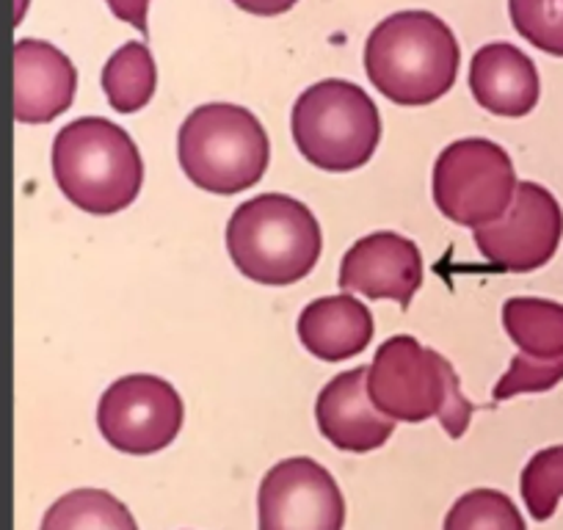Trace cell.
Masks as SVG:
<instances>
[{"instance_id": "23", "label": "cell", "mask_w": 563, "mask_h": 530, "mask_svg": "<svg viewBox=\"0 0 563 530\" xmlns=\"http://www.w3.org/2000/svg\"><path fill=\"white\" fill-rule=\"evenodd\" d=\"M106 3L119 20H124V23H130L139 31H147L150 0H106Z\"/></svg>"}, {"instance_id": "20", "label": "cell", "mask_w": 563, "mask_h": 530, "mask_svg": "<svg viewBox=\"0 0 563 530\" xmlns=\"http://www.w3.org/2000/svg\"><path fill=\"white\" fill-rule=\"evenodd\" d=\"M525 506L536 522H547L563 497V445H552L530 456L519 478Z\"/></svg>"}, {"instance_id": "15", "label": "cell", "mask_w": 563, "mask_h": 530, "mask_svg": "<svg viewBox=\"0 0 563 530\" xmlns=\"http://www.w3.org/2000/svg\"><path fill=\"white\" fill-rule=\"evenodd\" d=\"M299 340L318 360H349L371 345L373 316L351 294L323 296L301 310Z\"/></svg>"}, {"instance_id": "8", "label": "cell", "mask_w": 563, "mask_h": 530, "mask_svg": "<svg viewBox=\"0 0 563 530\" xmlns=\"http://www.w3.org/2000/svg\"><path fill=\"white\" fill-rule=\"evenodd\" d=\"M183 398L166 378L122 376L102 393L97 426L106 442L130 456H150L175 442L183 429Z\"/></svg>"}, {"instance_id": "16", "label": "cell", "mask_w": 563, "mask_h": 530, "mask_svg": "<svg viewBox=\"0 0 563 530\" xmlns=\"http://www.w3.org/2000/svg\"><path fill=\"white\" fill-rule=\"evenodd\" d=\"M503 327L522 354L533 360L563 356V305L536 296H514L503 305Z\"/></svg>"}, {"instance_id": "12", "label": "cell", "mask_w": 563, "mask_h": 530, "mask_svg": "<svg viewBox=\"0 0 563 530\" xmlns=\"http://www.w3.org/2000/svg\"><path fill=\"white\" fill-rule=\"evenodd\" d=\"M78 89L73 58L47 40L14 42V117L25 124L53 122L67 111Z\"/></svg>"}, {"instance_id": "10", "label": "cell", "mask_w": 563, "mask_h": 530, "mask_svg": "<svg viewBox=\"0 0 563 530\" xmlns=\"http://www.w3.org/2000/svg\"><path fill=\"white\" fill-rule=\"evenodd\" d=\"M563 235V210L539 183H517L511 208L503 219L473 230L478 252L492 265L511 274L541 268L558 252Z\"/></svg>"}, {"instance_id": "21", "label": "cell", "mask_w": 563, "mask_h": 530, "mask_svg": "<svg viewBox=\"0 0 563 530\" xmlns=\"http://www.w3.org/2000/svg\"><path fill=\"white\" fill-rule=\"evenodd\" d=\"M508 14L530 45L563 56V0H508Z\"/></svg>"}, {"instance_id": "11", "label": "cell", "mask_w": 563, "mask_h": 530, "mask_svg": "<svg viewBox=\"0 0 563 530\" xmlns=\"http://www.w3.org/2000/svg\"><path fill=\"white\" fill-rule=\"evenodd\" d=\"M338 283L343 294L393 299L406 310L422 285V254L398 232H371L345 252Z\"/></svg>"}, {"instance_id": "6", "label": "cell", "mask_w": 563, "mask_h": 530, "mask_svg": "<svg viewBox=\"0 0 563 530\" xmlns=\"http://www.w3.org/2000/svg\"><path fill=\"white\" fill-rule=\"evenodd\" d=\"M299 153L327 172H351L373 158L382 139V113L362 86L327 78L307 86L290 111Z\"/></svg>"}, {"instance_id": "9", "label": "cell", "mask_w": 563, "mask_h": 530, "mask_svg": "<svg viewBox=\"0 0 563 530\" xmlns=\"http://www.w3.org/2000/svg\"><path fill=\"white\" fill-rule=\"evenodd\" d=\"M343 492L334 475L316 459H282L260 481V530H343Z\"/></svg>"}, {"instance_id": "2", "label": "cell", "mask_w": 563, "mask_h": 530, "mask_svg": "<svg viewBox=\"0 0 563 530\" xmlns=\"http://www.w3.org/2000/svg\"><path fill=\"white\" fill-rule=\"evenodd\" d=\"M323 235L316 213L288 194H260L232 210L227 252L243 277L285 288L316 268Z\"/></svg>"}, {"instance_id": "3", "label": "cell", "mask_w": 563, "mask_h": 530, "mask_svg": "<svg viewBox=\"0 0 563 530\" xmlns=\"http://www.w3.org/2000/svg\"><path fill=\"white\" fill-rule=\"evenodd\" d=\"M365 387L373 407L395 423L440 418L448 437L459 440L473 418V404L462 395L451 362L409 334H395L378 345Z\"/></svg>"}, {"instance_id": "7", "label": "cell", "mask_w": 563, "mask_h": 530, "mask_svg": "<svg viewBox=\"0 0 563 530\" xmlns=\"http://www.w3.org/2000/svg\"><path fill=\"white\" fill-rule=\"evenodd\" d=\"M431 191L445 219L473 230L492 224L517 191L511 155L489 139H459L437 155Z\"/></svg>"}, {"instance_id": "19", "label": "cell", "mask_w": 563, "mask_h": 530, "mask_svg": "<svg viewBox=\"0 0 563 530\" xmlns=\"http://www.w3.org/2000/svg\"><path fill=\"white\" fill-rule=\"evenodd\" d=\"M445 530H528L506 492L473 489L459 497L445 517Z\"/></svg>"}, {"instance_id": "14", "label": "cell", "mask_w": 563, "mask_h": 530, "mask_svg": "<svg viewBox=\"0 0 563 530\" xmlns=\"http://www.w3.org/2000/svg\"><path fill=\"white\" fill-rule=\"evenodd\" d=\"M470 89L475 102L497 117H525L541 95L533 58L511 42H489L473 53Z\"/></svg>"}, {"instance_id": "22", "label": "cell", "mask_w": 563, "mask_h": 530, "mask_svg": "<svg viewBox=\"0 0 563 530\" xmlns=\"http://www.w3.org/2000/svg\"><path fill=\"white\" fill-rule=\"evenodd\" d=\"M561 382L563 356H558V360H533V356L519 351V354H514L506 376L495 384L492 398L495 401H506V398H514V395L522 393H544V389H552Z\"/></svg>"}, {"instance_id": "18", "label": "cell", "mask_w": 563, "mask_h": 530, "mask_svg": "<svg viewBox=\"0 0 563 530\" xmlns=\"http://www.w3.org/2000/svg\"><path fill=\"white\" fill-rule=\"evenodd\" d=\"M40 530H139L130 508L106 489H73L42 517Z\"/></svg>"}, {"instance_id": "5", "label": "cell", "mask_w": 563, "mask_h": 530, "mask_svg": "<svg viewBox=\"0 0 563 530\" xmlns=\"http://www.w3.org/2000/svg\"><path fill=\"white\" fill-rule=\"evenodd\" d=\"M177 158L194 186L230 197L260 183L268 169L271 142L249 108L205 102L183 119Z\"/></svg>"}, {"instance_id": "13", "label": "cell", "mask_w": 563, "mask_h": 530, "mask_svg": "<svg viewBox=\"0 0 563 530\" xmlns=\"http://www.w3.org/2000/svg\"><path fill=\"white\" fill-rule=\"evenodd\" d=\"M367 365L338 373L318 393L316 420L321 434L338 451L367 453L382 448L393 437L395 420L378 412L367 398Z\"/></svg>"}, {"instance_id": "1", "label": "cell", "mask_w": 563, "mask_h": 530, "mask_svg": "<svg viewBox=\"0 0 563 530\" xmlns=\"http://www.w3.org/2000/svg\"><path fill=\"white\" fill-rule=\"evenodd\" d=\"M462 64L456 34L429 9L384 18L365 42V73L387 100L429 106L453 89Z\"/></svg>"}, {"instance_id": "4", "label": "cell", "mask_w": 563, "mask_h": 530, "mask_svg": "<svg viewBox=\"0 0 563 530\" xmlns=\"http://www.w3.org/2000/svg\"><path fill=\"white\" fill-rule=\"evenodd\" d=\"M53 175L75 208L111 216L139 197L144 161L128 130L117 122L80 117L53 139Z\"/></svg>"}, {"instance_id": "24", "label": "cell", "mask_w": 563, "mask_h": 530, "mask_svg": "<svg viewBox=\"0 0 563 530\" xmlns=\"http://www.w3.org/2000/svg\"><path fill=\"white\" fill-rule=\"evenodd\" d=\"M232 3L241 9H246V12H252V14L274 18V14H282V12H288V9H294L299 0H232Z\"/></svg>"}, {"instance_id": "17", "label": "cell", "mask_w": 563, "mask_h": 530, "mask_svg": "<svg viewBox=\"0 0 563 530\" xmlns=\"http://www.w3.org/2000/svg\"><path fill=\"white\" fill-rule=\"evenodd\" d=\"M158 86V67L150 45L144 42H128L102 67V91L113 111L135 113L147 106Z\"/></svg>"}]
</instances>
